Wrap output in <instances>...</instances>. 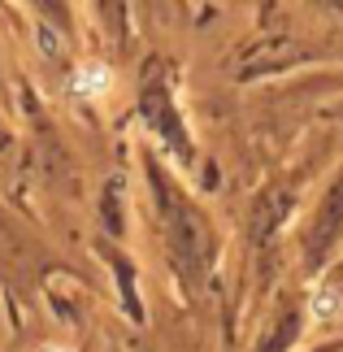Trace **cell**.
Returning <instances> with one entry per match:
<instances>
[{
  "label": "cell",
  "mask_w": 343,
  "mask_h": 352,
  "mask_svg": "<svg viewBox=\"0 0 343 352\" xmlns=\"http://www.w3.org/2000/svg\"><path fill=\"white\" fill-rule=\"evenodd\" d=\"M339 231H343V179L326 192L318 218H313V235H309V256H313V261H322L326 248L339 239Z\"/></svg>",
  "instance_id": "6da1fadb"
},
{
  "label": "cell",
  "mask_w": 343,
  "mask_h": 352,
  "mask_svg": "<svg viewBox=\"0 0 343 352\" xmlns=\"http://www.w3.org/2000/svg\"><path fill=\"white\" fill-rule=\"evenodd\" d=\"M39 352H70V348H61V344H44Z\"/></svg>",
  "instance_id": "3957f363"
},
{
  "label": "cell",
  "mask_w": 343,
  "mask_h": 352,
  "mask_svg": "<svg viewBox=\"0 0 343 352\" xmlns=\"http://www.w3.org/2000/svg\"><path fill=\"white\" fill-rule=\"evenodd\" d=\"M109 87H113V70H109L104 61H83L74 70V96L96 100V96H104Z\"/></svg>",
  "instance_id": "7a4b0ae2"
}]
</instances>
